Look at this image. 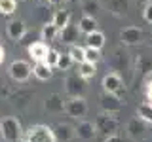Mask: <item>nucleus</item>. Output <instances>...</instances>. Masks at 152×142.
<instances>
[{
	"mask_svg": "<svg viewBox=\"0 0 152 142\" xmlns=\"http://www.w3.org/2000/svg\"><path fill=\"white\" fill-rule=\"evenodd\" d=\"M0 133H2V138L6 142H17L23 138V129L21 123H19L17 117L8 116L0 121Z\"/></svg>",
	"mask_w": 152,
	"mask_h": 142,
	"instance_id": "nucleus-1",
	"label": "nucleus"
},
{
	"mask_svg": "<svg viewBox=\"0 0 152 142\" xmlns=\"http://www.w3.org/2000/svg\"><path fill=\"white\" fill-rule=\"evenodd\" d=\"M23 142H57V138H55V133L51 127L34 125L23 135Z\"/></svg>",
	"mask_w": 152,
	"mask_h": 142,
	"instance_id": "nucleus-2",
	"label": "nucleus"
},
{
	"mask_svg": "<svg viewBox=\"0 0 152 142\" xmlns=\"http://www.w3.org/2000/svg\"><path fill=\"white\" fill-rule=\"evenodd\" d=\"M8 72L12 76V80H15V82H27V80L31 78V74H32V66L28 64L27 61L17 59L8 66Z\"/></svg>",
	"mask_w": 152,
	"mask_h": 142,
	"instance_id": "nucleus-3",
	"label": "nucleus"
},
{
	"mask_svg": "<svg viewBox=\"0 0 152 142\" xmlns=\"http://www.w3.org/2000/svg\"><path fill=\"white\" fill-rule=\"evenodd\" d=\"M65 112H66V116H70V117L82 120L86 114H88V102H86L84 97H70L65 104Z\"/></svg>",
	"mask_w": 152,
	"mask_h": 142,
	"instance_id": "nucleus-4",
	"label": "nucleus"
},
{
	"mask_svg": "<svg viewBox=\"0 0 152 142\" xmlns=\"http://www.w3.org/2000/svg\"><path fill=\"white\" fill-rule=\"evenodd\" d=\"M95 127H97V133H103V135H114V133L118 131V121L116 117L112 116V114H107L103 112L101 116H97V120L93 121Z\"/></svg>",
	"mask_w": 152,
	"mask_h": 142,
	"instance_id": "nucleus-5",
	"label": "nucleus"
},
{
	"mask_svg": "<svg viewBox=\"0 0 152 142\" xmlns=\"http://www.w3.org/2000/svg\"><path fill=\"white\" fill-rule=\"evenodd\" d=\"M142 30L139 27H126L120 32V42L124 46H139L142 42Z\"/></svg>",
	"mask_w": 152,
	"mask_h": 142,
	"instance_id": "nucleus-6",
	"label": "nucleus"
},
{
	"mask_svg": "<svg viewBox=\"0 0 152 142\" xmlns=\"http://www.w3.org/2000/svg\"><path fill=\"white\" fill-rule=\"evenodd\" d=\"M122 101H120V97L118 95H114V93H104L103 97H101V108H103V112H107V114H120L122 110Z\"/></svg>",
	"mask_w": 152,
	"mask_h": 142,
	"instance_id": "nucleus-7",
	"label": "nucleus"
},
{
	"mask_svg": "<svg viewBox=\"0 0 152 142\" xmlns=\"http://www.w3.org/2000/svg\"><path fill=\"white\" fill-rule=\"evenodd\" d=\"M76 129V136L82 140H91L95 138V135H97V127H95L93 121H88V120H80L78 125L74 127Z\"/></svg>",
	"mask_w": 152,
	"mask_h": 142,
	"instance_id": "nucleus-8",
	"label": "nucleus"
},
{
	"mask_svg": "<svg viewBox=\"0 0 152 142\" xmlns=\"http://www.w3.org/2000/svg\"><path fill=\"white\" fill-rule=\"evenodd\" d=\"M122 87H124V82H122L120 74L110 72V74H107V76L103 78V89H104V93H114V95H118V93L122 91Z\"/></svg>",
	"mask_w": 152,
	"mask_h": 142,
	"instance_id": "nucleus-9",
	"label": "nucleus"
},
{
	"mask_svg": "<svg viewBox=\"0 0 152 142\" xmlns=\"http://www.w3.org/2000/svg\"><path fill=\"white\" fill-rule=\"evenodd\" d=\"M84 82H86V80L80 78V76H69V78H66V82H65L66 93H69L70 97H82V95H84V89H86Z\"/></svg>",
	"mask_w": 152,
	"mask_h": 142,
	"instance_id": "nucleus-10",
	"label": "nucleus"
},
{
	"mask_svg": "<svg viewBox=\"0 0 152 142\" xmlns=\"http://www.w3.org/2000/svg\"><path fill=\"white\" fill-rule=\"evenodd\" d=\"M6 32H8V38H10V40L19 42L23 36L27 34V25L21 21V19H13V21H10V23H8Z\"/></svg>",
	"mask_w": 152,
	"mask_h": 142,
	"instance_id": "nucleus-11",
	"label": "nucleus"
},
{
	"mask_svg": "<svg viewBox=\"0 0 152 142\" xmlns=\"http://www.w3.org/2000/svg\"><path fill=\"white\" fill-rule=\"evenodd\" d=\"M65 104L66 102L63 101V97H61L59 93H53V95L48 97L44 108L48 110V114H63L65 112Z\"/></svg>",
	"mask_w": 152,
	"mask_h": 142,
	"instance_id": "nucleus-12",
	"label": "nucleus"
},
{
	"mask_svg": "<svg viewBox=\"0 0 152 142\" xmlns=\"http://www.w3.org/2000/svg\"><path fill=\"white\" fill-rule=\"evenodd\" d=\"M48 53H50V47H48L46 42H34V44L28 46V55H31L32 61H36V63L46 61Z\"/></svg>",
	"mask_w": 152,
	"mask_h": 142,
	"instance_id": "nucleus-13",
	"label": "nucleus"
},
{
	"mask_svg": "<svg viewBox=\"0 0 152 142\" xmlns=\"http://www.w3.org/2000/svg\"><path fill=\"white\" fill-rule=\"evenodd\" d=\"M78 34H80L78 25H72V23H69V25H66L65 28H61V32H59V38H61V40H59V42L72 46L74 42L78 40Z\"/></svg>",
	"mask_w": 152,
	"mask_h": 142,
	"instance_id": "nucleus-14",
	"label": "nucleus"
},
{
	"mask_svg": "<svg viewBox=\"0 0 152 142\" xmlns=\"http://www.w3.org/2000/svg\"><path fill=\"white\" fill-rule=\"evenodd\" d=\"M145 120H141L139 116L137 117H133V120H129L127 121V135L131 136V138H139V136H142L145 135Z\"/></svg>",
	"mask_w": 152,
	"mask_h": 142,
	"instance_id": "nucleus-15",
	"label": "nucleus"
},
{
	"mask_svg": "<svg viewBox=\"0 0 152 142\" xmlns=\"http://www.w3.org/2000/svg\"><path fill=\"white\" fill-rule=\"evenodd\" d=\"M53 133H55V138L61 140V142H70L76 136V129L70 127V125H66V123H59Z\"/></svg>",
	"mask_w": 152,
	"mask_h": 142,
	"instance_id": "nucleus-16",
	"label": "nucleus"
},
{
	"mask_svg": "<svg viewBox=\"0 0 152 142\" xmlns=\"http://www.w3.org/2000/svg\"><path fill=\"white\" fill-rule=\"evenodd\" d=\"M32 74H34L40 82H48V80L51 78V74H53V70H51V66L48 64L46 61H40V63H36L32 66Z\"/></svg>",
	"mask_w": 152,
	"mask_h": 142,
	"instance_id": "nucleus-17",
	"label": "nucleus"
},
{
	"mask_svg": "<svg viewBox=\"0 0 152 142\" xmlns=\"http://www.w3.org/2000/svg\"><path fill=\"white\" fill-rule=\"evenodd\" d=\"M78 28L82 34H89V32H95L97 30V19L91 17V15H82L78 21Z\"/></svg>",
	"mask_w": 152,
	"mask_h": 142,
	"instance_id": "nucleus-18",
	"label": "nucleus"
},
{
	"mask_svg": "<svg viewBox=\"0 0 152 142\" xmlns=\"http://www.w3.org/2000/svg\"><path fill=\"white\" fill-rule=\"evenodd\" d=\"M104 34L101 30H95V32H89V34H86V44L89 47H95V49H103L104 46Z\"/></svg>",
	"mask_w": 152,
	"mask_h": 142,
	"instance_id": "nucleus-19",
	"label": "nucleus"
},
{
	"mask_svg": "<svg viewBox=\"0 0 152 142\" xmlns=\"http://www.w3.org/2000/svg\"><path fill=\"white\" fill-rule=\"evenodd\" d=\"M95 74H97V66H95V63L84 61V63L78 64V76H80V78L91 80V78H95Z\"/></svg>",
	"mask_w": 152,
	"mask_h": 142,
	"instance_id": "nucleus-20",
	"label": "nucleus"
},
{
	"mask_svg": "<svg viewBox=\"0 0 152 142\" xmlns=\"http://www.w3.org/2000/svg\"><path fill=\"white\" fill-rule=\"evenodd\" d=\"M51 23L59 28H65L66 25L70 23V12H66V9H57V12L53 13V19H51Z\"/></svg>",
	"mask_w": 152,
	"mask_h": 142,
	"instance_id": "nucleus-21",
	"label": "nucleus"
},
{
	"mask_svg": "<svg viewBox=\"0 0 152 142\" xmlns=\"http://www.w3.org/2000/svg\"><path fill=\"white\" fill-rule=\"evenodd\" d=\"M59 28H57L53 23H46L44 27H42V40H46V42H53V40H57L59 38Z\"/></svg>",
	"mask_w": 152,
	"mask_h": 142,
	"instance_id": "nucleus-22",
	"label": "nucleus"
},
{
	"mask_svg": "<svg viewBox=\"0 0 152 142\" xmlns=\"http://www.w3.org/2000/svg\"><path fill=\"white\" fill-rule=\"evenodd\" d=\"M137 116L141 117V120H145L146 123H152V102H141L139 106H137Z\"/></svg>",
	"mask_w": 152,
	"mask_h": 142,
	"instance_id": "nucleus-23",
	"label": "nucleus"
},
{
	"mask_svg": "<svg viewBox=\"0 0 152 142\" xmlns=\"http://www.w3.org/2000/svg\"><path fill=\"white\" fill-rule=\"evenodd\" d=\"M69 53H70V57L74 59V63H78V64L86 61V47H80L78 44H72V46H70Z\"/></svg>",
	"mask_w": 152,
	"mask_h": 142,
	"instance_id": "nucleus-24",
	"label": "nucleus"
},
{
	"mask_svg": "<svg viewBox=\"0 0 152 142\" xmlns=\"http://www.w3.org/2000/svg\"><path fill=\"white\" fill-rule=\"evenodd\" d=\"M72 64H74V59L70 57V53H61L55 68H59V70H63V72H66V70H70V66H72Z\"/></svg>",
	"mask_w": 152,
	"mask_h": 142,
	"instance_id": "nucleus-25",
	"label": "nucleus"
},
{
	"mask_svg": "<svg viewBox=\"0 0 152 142\" xmlns=\"http://www.w3.org/2000/svg\"><path fill=\"white\" fill-rule=\"evenodd\" d=\"M17 8V0H0V13L2 15H12Z\"/></svg>",
	"mask_w": 152,
	"mask_h": 142,
	"instance_id": "nucleus-26",
	"label": "nucleus"
},
{
	"mask_svg": "<svg viewBox=\"0 0 152 142\" xmlns=\"http://www.w3.org/2000/svg\"><path fill=\"white\" fill-rule=\"evenodd\" d=\"M110 9L116 15H126L127 12V0H110Z\"/></svg>",
	"mask_w": 152,
	"mask_h": 142,
	"instance_id": "nucleus-27",
	"label": "nucleus"
},
{
	"mask_svg": "<svg viewBox=\"0 0 152 142\" xmlns=\"http://www.w3.org/2000/svg\"><path fill=\"white\" fill-rule=\"evenodd\" d=\"M82 9H84V15L95 17L97 12H99V4L95 2V0H84V2H82Z\"/></svg>",
	"mask_w": 152,
	"mask_h": 142,
	"instance_id": "nucleus-28",
	"label": "nucleus"
},
{
	"mask_svg": "<svg viewBox=\"0 0 152 142\" xmlns=\"http://www.w3.org/2000/svg\"><path fill=\"white\" fill-rule=\"evenodd\" d=\"M103 59V55H101V49H95V47H86V61H89V63H95L97 64L99 61Z\"/></svg>",
	"mask_w": 152,
	"mask_h": 142,
	"instance_id": "nucleus-29",
	"label": "nucleus"
},
{
	"mask_svg": "<svg viewBox=\"0 0 152 142\" xmlns=\"http://www.w3.org/2000/svg\"><path fill=\"white\" fill-rule=\"evenodd\" d=\"M59 55L61 53L57 49H51V47H50V53H48V57H46V63L50 64L51 68H55V66H57V61H59Z\"/></svg>",
	"mask_w": 152,
	"mask_h": 142,
	"instance_id": "nucleus-30",
	"label": "nucleus"
},
{
	"mask_svg": "<svg viewBox=\"0 0 152 142\" xmlns=\"http://www.w3.org/2000/svg\"><path fill=\"white\" fill-rule=\"evenodd\" d=\"M142 19H145L146 23H150V25H152V2L145 4V9H142Z\"/></svg>",
	"mask_w": 152,
	"mask_h": 142,
	"instance_id": "nucleus-31",
	"label": "nucleus"
},
{
	"mask_svg": "<svg viewBox=\"0 0 152 142\" xmlns=\"http://www.w3.org/2000/svg\"><path fill=\"white\" fill-rule=\"evenodd\" d=\"M104 142H124V138H122V136H118L116 133H114V135H108L107 138H104Z\"/></svg>",
	"mask_w": 152,
	"mask_h": 142,
	"instance_id": "nucleus-32",
	"label": "nucleus"
},
{
	"mask_svg": "<svg viewBox=\"0 0 152 142\" xmlns=\"http://www.w3.org/2000/svg\"><path fill=\"white\" fill-rule=\"evenodd\" d=\"M146 97H148V101L152 102V80L148 82V87H146Z\"/></svg>",
	"mask_w": 152,
	"mask_h": 142,
	"instance_id": "nucleus-33",
	"label": "nucleus"
},
{
	"mask_svg": "<svg viewBox=\"0 0 152 142\" xmlns=\"http://www.w3.org/2000/svg\"><path fill=\"white\" fill-rule=\"evenodd\" d=\"M4 59H6V51H4V47L0 46V64L4 63Z\"/></svg>",
	"mask_w": 152,
	"mask_h": 142,
	"instance_id": "nucleus-34",
	"label": "nucleus"
},
{
	"mask_svg": "<svg viewBox=\"0 0 152 142\" xmlns=\"http://www.w3.org/2000/svg\"><path fill=\"white\" fill-rule=\"evenodd\" d=\"M48 2L51 4V6H59L61 2H65V0H48Z\"/></svg>",
	"mask_w": 152,
	"mask_h": 142,
	"instance_id": "nucleus-35",
	"label": "nucleus"
},
{
	"mask_svg": "<svg viewBox=\"0 0 152 142\" xmlns=\"http://www.w3.org/2000/svg\"><path fill=\"white\" fill-rule=\"evenodd\" d=\"M137 2H141V4H148V2H152V0H137Z\"/></svg>",
	"mask_w": 152,
	"mask_h": 142,
	"instance_id": "nucleus-36",
	"label": "nucleus"
},
{
	"mask_svg": "<svg viewBox=\"0 0 152 142\" xmlns=\"http://www.w3.org/2000/svg\"><path fill=\"white\" fill-rule=\"evenodd\" d=\"M66 2H78V0H66Z\"/></svg>",
	"mask_w": 152,
	"mask_h": 142,
	"instance_id": "nucleus-37",
	"label": "nucleus"
}]
</instances>
